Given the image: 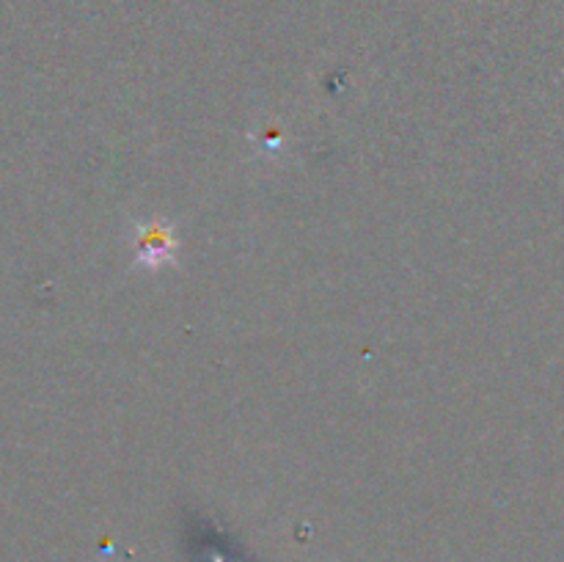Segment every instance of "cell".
Listing matches in <instances>:
<instances>
[{
	"label": "cell",
	"mask_w": 564,
	"mask_h": 562,
	"mask_svg": "<svg viewBox=\"0 0 564 562\" xmlns=\"http://www.w3.org/2000/svg\"><path fill=\"white\" fill-rule=\"evenodd\" d=\"M138 246H141V251H138V262L149 264V268H158V264L171 262L176 251V240L171 237V231L158 224L143 226L141 235H138Z\"/></svg>",
	"instance_id": "1"
}]
</instances>
